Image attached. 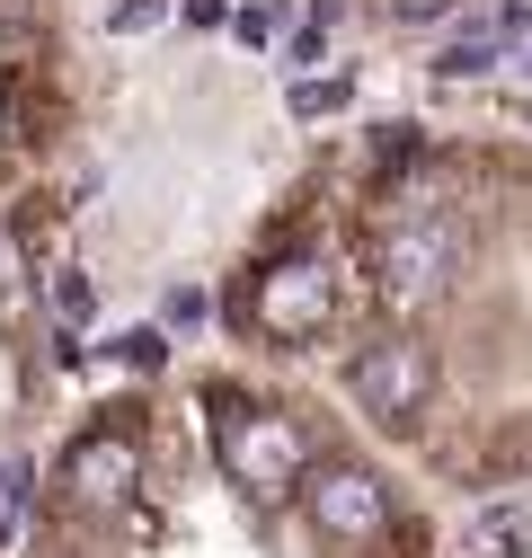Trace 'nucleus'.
Listing matches in <instances>:
<instances>
[{
    "instance_id": "obj_6",
    "label": "nucleus",
    "mask_w": 532,
    "mask_h": 558,
    "mask_svg": "<svg viewBox=\"0 0 532 558\" xmlns=\"http://www.w3.org/2000/svg\"><path fill=\"white\" fill-rule=\"evenodd\" d=\"M160 19H169V0H116V10H107V27H116V36H152Z\"/></svg>"
},
{
    "instance_id": "obj_4",
    "label": "nucleus",
    "mask_w": 532,
    "mask_h": 558,
    "mask_svg": "<svg viewBox=\"0 0 532 558\" xmlns=\"http://www.w3.org/2000/svg\"><path fill=\"white\" fill-rule=\"evenodd\" d=\"M338 107H355V62H338L328 81H293L285 89V116L293 124H319V116H338Z\"/></svg>"
},
{
    "instance_id": "obj_7",
    "label": "nucleus",
    "mask_w": 532,
    "mask_h": 558,
    "mask_svg": "<svg viewBox=\"0 0 532 558\" xmlns=\"http://www.w3.org/2000/svg\"><path fill=\"white\" fill-rule=\"evenodd\" d=\"M178 19H186L195 36H214V27H231V0H178Z\"/></svg>"
},
{
    "instance_id": "obj_2",
    "label": "nucleus",
    "mask_w": 532,
    "mask_h": 558,
    "mask_svg": "<svg viewBox=\"0 0 532 558\" xmlns=\"http://www.w3.org/2000/svg\"><path fill=\"white\" fill-rule=\"evenodd\" d=\"M45 319L72 328V337H89V319H98V275H89V266H45Z\"/></svg>"
},
{
    "instance_id": "obj_5",
    "label": "nucleus",
    "mask_w": 532,
    "mask_h": 558,
    "mask_svg": "<svg viewBox=\"0 0 532 558\" xmlns=\"http://www.w3.org/2000/svg\"><path fill=\"white\" fill-rule=\"evenodd\" d=\"M205 319H214V293H205V284H178V293L160 302V328H205Z\"/></svg>"
},
{
    "instance_id": "obj_1",
    "label": "nucleus",
    "mask_w": 532,
    "mask_h": 558,
    "mask_svg": "<svg viewBox=\"0 0 532 558\" xmlns=\"http://www.w3.org/2000/svg\"><path fill=\"white\" fill-rule=\"evenodd\" d=\"M222 319L249 345H266V355H311V345H328V337L347 328V275L328 266L311 240H293L285 257H257L240 275L231 302H222Z\"/></svg>"
},
{
    "instance_id": "obj_3",
    "label": "nucleus",
    "mask_w": 532,
    "mask_h": 558,
    "mask_svg": "<svg viewBox=\"0 0 532 558\" xmlns=\"http://www.w3.org/2000/svg\"><path fill=\"white\" fill-rule=\"evenodd\" d=\"M107 364H116L124 381H160V373H169V328H160V319L116 328V337H107Z\"/></svg>"
},
{
    "instance_id": "obj_8",
    "label": "nucleus",
    "mask_w": 532,
    "mask_h": 558,
    "mask_svg": "<svg viewBox=\"0 0 532 558\" xmlns=\"http://www.w3.org/2000/svg\"><path fill=\"white\" fill-rule=\"evenodd\" d=\"M523 72H532V45H523Z\"/></svg>"
}]
</instances>
